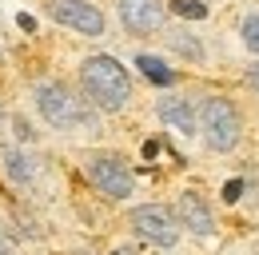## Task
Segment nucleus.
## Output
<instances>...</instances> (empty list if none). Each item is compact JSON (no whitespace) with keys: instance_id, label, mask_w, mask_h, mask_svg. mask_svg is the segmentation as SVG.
Segmentation results:
<instances>
[{"instance_id":"obj_1","label":"nucleus","mask_w":259,"mask_h":255,"mask_svg":"<svg viewBox=\"0 0 259 255\" xmlns=\"http://www.w3.org/2000/svg\"><path fill=\"white\" fill-rule=\"evenodd\" d=\"M80 84H84V96L100 112H120L132 96L128 68L120 60H112V56H88L80 64Z\"/></svg>"},{"instance_id":"obj_2","label":"nucleus","mask_w":259,"mask_h":255,"mask_svg":"<svg viewBox=\"0 0 259 255\" xmlns=\"http://www.w3.org/2000/svg\"><path fill=\"white\" fill-rule=\"evenodd\" d=\"M36 108L40 116L60 132H72V128H92V112L80 96L64 88L60 80H48V84H36Z\"/></svg>"},{"instance_id":"obj_3","label":"nucleus","mask_w":259,"mask_h":255,"mask_svg":"<svg viewBox=\"0 0 259 255\" xmlns=\"http://www.w3.org/2000/svg\"><path fill=\"white\" fill-rule=\"evenodd\" d=\"M199 128H203V140H207V148L211 152H231L235 144H239V136H243V124H239V112H235V104L224 100V96H207L203 104H199Z\"/></svg>"},{"instance_id":"obj_4","label":"nucleus","mask_w":259,"mask_h":255,"mask_svg":"<svg viewBox=\"0 0 259 255\" xmlns=\"http://www.w3.org/2000/svg\"><path fill=\"white\" fill-rule=\"evenodd\" d=\"M84 172H88V180L96 184V191H104L108 199H128L132 195V172L116 152H96V156H88Z\"/></svg>"},{"instance_id":"obj_5","label":"nucleus","mask_w":259,"mask_h":255,"mask_svg":"<svg viewBox=\"0 0 259 255\" xmlns=\"http://www.w3.org/2000/svg\"><path fill=\"white\" fill-rule=\"evenodd\" d=\"M132 231L144 239V243H152V247H171L176 239H180V223L176 216L160 207V203H144V207H136L132 211Z\"/></svg>"},{"instance_id":"obj_6","label":"nucleus","mask_w":259,"mask_h":255,"mask_svg":"<svg viewBox=\"0 0 259 255\" xmlns=\"http://www.w3.org/2000/svg\"><path fill=\"white\" fill-rule=\"evenodd\" d=\"M48 16L80 36H104V16L88 0H48Z\"/></svg>"},{"instance_id":"obj_7","label":"nucleus","mask_w":259,"mask_h":255,"mask_svg":"<svg viewBox=\"0 0 259 255\" xmlns=\"http://www.w3.org/2000/svg\"><path fill=\"white\" fill-rule=\"evenodd\" d=\"M120 20H124V28L136 32V36L160 32L163 4H160V0H120Z\"/></svg>"},{"instance_id":"obj_8","label":"nucleus","mask_w":259,"mask_h":255,"mask_svg":"<svg viewBox=\"0 0 259 255\" xmlns=\"http://www.w3.org/2000/svg\"><path fill=\"white\" fill-rule=\"evenodd\" d=\"M176 220L184 223L192 235H211V231H215L211 207H207L203 195H195V191H184V195H180V203H176Z\"/></svg>"},{"instance_id":"obj_9","label":"nucleus","mask_w":259,"mask_h":255,"mask_svg":"<svg viewBox=\"0 0 259 255\" xmlns=\"http://www.w3.org/2000/svg\"><path fill=\"white\" fill-rule=\"evenodd\" d=\"M160 120L184 136H195L199 132V120H195V108L184 100V96H163L160 100Z\"/></svg>"},{"instance_id":"obj_10","label":"nucleus","mask_w":259,"mask_h":255,"mask_svg":"<svg viewBox=\"0 0 259 255\" xmlns=\"http://www.w3.org/2000/svg\"><path fill=\"white\" fill-rule=\"evenodd\" d=\"M4 172H8L12 184L28 188V184L36 180V159L28 156V152H20V148H8V152H4Z\"/></svg>"},{"instance_id":"obj_11","label":"nucleus","mask_w":259,"mask_h":255,"mask_svg":"<svg viewBox=\"0 0 259 255\" xmlns=\"http://www.w3.org/2000/svg\"><path fill=\"white\" fill-rule=\"evenodd\" d=\"M136 64H140V72H144L152 84H160V88H167V84L176 80V72H171L160 56H148V52H144V56H136Z\"/></svg>"},{"instance_id":"obj_12","label":"nucleus","mask_w":259,"mask_h":255,"mask_svg":"<svg viewBox=\"0 0 259 255\" xmlns=\"http://www.w3.org/2000/svg\"><path fill=\"white\" fill-rule=\"evenodd\" d=\"M171 12L184 16V20H203L207 16V4H199V0H171Z\"/></svg>"},{"instance_id":"obj_13","label":"nucleus","mask_w":259,"mask_h":255,"mask_svg":"<svg viewBox=\"0 0 259 255\" xmlns=\"http://www.w3.org/2000/svg\"><path fill=\"white\" fill-rule=\"evenodd\" d=\"M167 40H171V48H176V52H180V56H188V60H203V48H199V44H195L192 36H180V32H171V36H167Z\"/></svg>"},{"instance_id":"obj_14","label":"nucleus","mask_w":259,"mask_h":255,"mask_svg":"<svg viewBox=\"0 0 259 255\" xmlns=\"http://www.w3.org/2000/svg\"><path fill=\"white\" fill-rule=\"evenodd\" d=\"M243 44H247L251 52H259V12H251V16L243 20Z\"/></svg>"},{"instance_id":"obj_15","label":"nucleus","mask_w":259,"mask_h":255,"mask_svg":"<svg viewBox=\"0 0 259 255\" xmlns=\"http://www.w3.org/2000/svg\"><path fill=\"white\" fill-rule=\"evenodd\" d=\"M239 195H243V180H227V188H224V199H227V203H235Z\"/></svg>"},{"instance_id":"obj_16","label":"nucleus","mask_w":259,"mask_h":255,"mask_svg":"<svg viewBox=\"0 0 259 255\" xmlns=\"http://www.w3.org/2000/svg\"><path fill=\"white\" fill-rule=\"evenodd\" d=\"M12 128H16V136H20V140H32V128H28V120H12Z\"/></svg>"},{"instance_id":"obj_17","label":"nucleus","mask_w":259,"mask_h":255,"mask_svg":"<svg viewBox=\"0 0 259 255\" xmlns=\"http://www.w3.org/2000/svg\"><path fill=\"white\" fill-rule=\"evenodd\" d=\"M247 84H251V88H255V96H259V64H251V68H247Z\"/></svg>"},{"instance_id":"obj_18","label":"nucleus","mask_w":259,"mask_h":255,"mask_svg":"<svg viewBox=\"0 0 259 255\" xmlns=\"http://www.w3.org/2000/svg\"><path fill=\"white\" fill-rule=\"evenodd\" d=\"M16 24H20V28H24V32H32V28H36V20H32V16H28V12H20V16H16Z\"/></svg>"},{"instance_id":"obj_19","label":"nucleus","mask_w":259,"mask_h":255,"mask_svg":"<svg viewBox=\"0 0 259 255\" xmlns=\"http://www.w3.org/2000/svg\"><path fill=\"white\" fill-rule=\"evenodd\" d=\"M112 255H136V251H132V247H116Z\"/></svg>"},{"instance_id":"obj_20","label":"nucleus","mask_w":259,"mask_h":255,"mask_svg":"<svg viewBox=\"0 0 259 255\" xmlns=\"http://www.w3.org/2000/svg\"><path fill=\"white\" fill-rule=\"evenodd\" d=\"M0 255H8V243H4V239H0Z\"/></svg>"}]
</instances>
